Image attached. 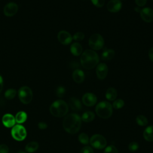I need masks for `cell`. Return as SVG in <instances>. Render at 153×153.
<instances>
[{
  "instance_id": "cell-1",
  "label": "cell",
  "mask_w": 153,
  "mask_h": 153,
  "mask_svg": "<svg viewBox=\"0 0 153 153\" xmlns=\"http://www.w3.org/2000/svg\"><path fill=\"white\" fill-rule=\"evenodd\" d=\"M81 124V117L76 114H70L65 117L63 121V127L68 133L75 134L80 130Z\"/></svg>"
},
{
  "instance_id": "cell-2",
  "label": "cell",
  "mask_w": 153,
  "mask_h": 153,
  "mask_svg": "<svg viewBox=\"0 0 153 153\" xmlns=\"http://www.w3.org/2000/svg\"><path fill=\"white\" fill-rule=\"evenodd\" d=\"M97 54L92 50H85L81 56L80 63L82 66L88 70L94 68L99 63Z\"/></svg>"
},
{
  "instance_id": "cell-3",
  "label": "cell",
  "mask_w": 153,
  "mask_h": 153,
  "mask_svg": "<svg viewBox=\"0 0 153 153\" xmlns=\"http://www.w3.org/2000/svg\"><path fill=\"white\" fill-rule=\"evenodd\" d=\"M68 105L63 100L54 101L50 107V112L52 115L56 117H63L68 112Z\"/></svg>"
},
{
  "instance_id": "cell-4",
  "label": "cell",
  "mask_w": 153,
  "mask_h": 153,
  "mask_svg": "<svg viewBox=\"0 0 153 153\" xmlns=\"http://www.w3.org/2000/svg\"><path fill=\"white\" fill-rule=\"evenodd\" d=\"M95 111L100 118L107 119L112 114V106L108 102L102 101L96 105Z\"/></svg>"
},
{
  "instance_id": "cell-5",
  "label": "cell",
  "mask_w": 153,
  "mask_h": 153,
  "mask_svg": "<svg viewBox=\"0 0 153 153\" xmlns=\"http://www.w3.org/2000/svg\"><path fill=\"white\" fill-rule=\"evenodd\" d=\"M19 98L23 104H29L33 99V93L32 90L27 86L20 87L18 91Z\"/></svg>"
},
{
  "instance_id": "cell-6",
  "label": "cell",
  "mask_w": 153,
  "mask_h": 153,
  "mask_svg": "<svg viewBox=\"0 0 153 153\" xmlns=\"http://www.w3.org/2000/svg\"><path fill=\"white\" fill-rule=\"evenodd\" d=\"M88 45L94 50H100L104 45V39L100 34L94 33L89 38Z\"/></svg>"
},
{
  "instance_id": "cell-7",
  "label": "cell",
  "mask_w": 153,
  "mask_h": 153,
  "mask_svg": "<svg viewBox=\"0 0 153 153\" xmlns=\"http://www.w3.org/2000/svg\"><path fill=\"white\" fill-rule=\"evenodd\" d=\"M89 142L92 147L98 149L105 148L107 144L105 137L99 134H95L93 135L90 139Z\"/></svg>"
},
{
  "instance_id": "cell-8",
  "label": "cell",
  "mask_w": 153,
  "mask_h": 153,
  "mask_svg": "<svg viewBox=\"0 0 153 153\" xmlns=\"http://www.w3.org/2000/svg\"><path fill=\"white\" fill-rule=\"evenodd\" d=\"M11 133L13 139L17 141L23 140L27 135L25 128L20 124H17L13 126L11 129Z\"/></svg>"
},
{
  "instance_id": "cell-9",
  "label": "cell",
  "mask_w": 153,
  "mask_h": 153,
  "mask_svg": "<svg viewBox=\"0 0 153 153\" xmlns=\"http://www.w3.org/2000/svg\"><path fill=\"white\" fill-rule=\"evenodd\" d=\"M18 9L19 7L17 4L10 2L5 5L3 9V13L4 15L7 17H12L17 13Z\"/></svg>"
},
{
  "instance_id": "cell-10",
  "label": "cell",
  "mask_w": 153,
  "mask_h": 153,
  "mask_svg": "<svg viewBox=\"0 0 153 153\" xmlns=\"http://www.w3.org/2000/svg\"><path fill=\"white\" fill-rule=\"evenodd\" d=\"M82 102L87 106H93L97 102V97L92 93H87L82 96Z\"/></svg>"
},
{
  "instance_id": "cell-11",
  "label": "cell",
  "mask_w": 153,
  "mask_h": 153,
  "mask_svg": "<svg viewBox=\"0 0 153 153\" xmlns=\"http://www.w3.org/2000/svg\"><path fill=\"white\" fill-rule=\"evenodd\" d=\"M59 41L63 45H68L72 41V36L66 30H60L57 34Z\"/></svg>"
},
{
  "instance_id": "cell-12",
  "label": "cell",
  "mask_w": 153,
  "mask_h": 153,
  "mask_svg": "<svg viewBox=\"0 0 153 153\" xmlns=\"http://www.w3.org/2000/svg\"><path fill=\"white\" fill-rule=\"evenodd\" d=\"M96 72V75L97 78L100 80H103L108 75V67L104 63H99L97 66Z\"/></svg>"
},
{
  "instance_id": "cell-13",
  "label": "cell",
  "mask_w": 153,
  "mask_h": 153,
  "mask_svg": "<svg viewBox=\"0 0 153 153\" xmlns=\"http://www.w3.org/2000/svg\"><path fill=\"white\" fill-rule=\"evenodd\" d=\"M141 19L146 23H151L153 21V10L146 7L142 9L140 11Z\"/></svg>"
},
{
  "instance_id": "cell-14",
  "label": "cell",
  "mask_w": 153,
  "mask_h": 153,
  "mask_svg": "<svg viewBox=\"0 0 153 153\" xmlns=\"http://www.w3.org/2000/svg\"><path fill=\"white\" fill-rule=\"evenodd\" d=\"M122 7L120 0H111L107 4V9L111 13H117Z\"/></svg>"
},
{
  "instance_id": "cell-15",
  "label": "cell",
  "mask_w": 153,
  "mask_h": 153,
  "mask_svg": "<svg viewBox=\"0 0 153 153\" xmlns=\"http://www.w3.org/2000/svg\"><path fill=\"white\" fill-rule=\"evenodd\" d=\"M2 123L7 128L13 127L16 124L15 117L11 114H4L2 118Z\"/></svg>"
},
{
  "instance_id": "cell-16",
  "label": "cell",
  "mask_w": 153,
  "mask_h": 153,
  "mask_svg": "<svg viewBox=\"0 0 153 153\" xmlns=\"http://www.w3.org/2000/svg\"><path fill=\"white\" fill-rule=\"evenodd\" d=\"M72 78L75 82L81 84L85 79L84 72L81 69H76L72 73Z\"/></svg>"
},
{
  "instance_id": "cell-17",
  "label": "cell",
  "mask_w": 153,
  "mask_h": 153,
  "mask_svg": "<svg viewBox=\"0 0 153 153\" xmlns=\"http://www.w3.org/2000/svg\"><path fill=\"white\" fill-rule=\"evenodd\" d=\"M69 105L72 110L79 111L82 108V104L81 101L76 97H71L69 100Z\"/></svg>"
},
{
  "instance_id": "cell-18",
  "label": "cell",
  "mask_w": 153,
  "mask_h": 153,
  "mask_svg": "<svg viewBox=\"0 0 153 153\" xmlns=\"http://www.w3.org/2000/svg\"><path fill=\"white\" fill-rule=\"evenodd\" d=\"M70 50L74 56H79L82 54V47L78 42H74L71 45Z\"/></svg>"
},
{
  "instance_id": "cell-19",
  "label": "cell",
  "mask_w": 153,
  "mask_h": 153,
  "mask_svg": "<svg viewBox=\"0 0 153 153\" xmlns=\"http://www.w3.org/2000/svg\"><path fill=\"white\" fill-rule=\"evenodd\" d=\"M143 136L146 141H153V126H149L145 129L143 131Z\"/></svg>"
},
{
  "instance_id": "cell-20",
  "label": "cell",
  "mask_w": 153,
  "mask_h": 153,
  "mask_svg": "<svg viewBox=\"0 0 153 153\" xmlns=\"http://www.w3.org/2000/svg\"><path fill=\"white\" fill-rule=\"evenodd\" d=\"M105 97L108 100H115L117 97V91L116 89L114 87L108 88L106 91Z\"/></svg>"
},
{
  "instance_id": "cell-21",
  "label": "cell",
  "mask_w": 153,
  "mask_h": 153,
  "mask_svg": "<svg viewBox=\"0 0 153 153\" xmlns=\"http://www.w3.org/2000/svg\"><path fill=\"white\" fill-rule=\"evenodd\" d=\"M115 55V51L112 49H106L102 53V59L105 61L110 60Z\"/></svg>"
},
{
  "instance_id": "cell-22",
  "label": "cell",
  "mask_w": 153,
  "mask_h": 153,
  "mask_svg": "<svg viewBox=\"0 0 153 153\" xmlns=\"http://www.w3.org/2000/svg\"><path fill=\"white\" fill-rule=\"evenodd\" d=\"M94 117H95L94 114L93 112L88 111L84 112L82 114L81 118L82 121L85 123H89L92 121L94 119Z\"/></svg>"
},
{
  "instance_id": "cell-23",
  "label": "cell",
  "mask_w": 153,
  "mask_h": 153,
  "mask_svg": "<svg viewBox=\"0 0 153 153\" xmlns=\"http://www.w3.org/2000/svg\"><path fill=\"white\" fill-rule=\"evenodd\" d=\"M27 118V116L25 112L19 111L16 114L15 116L16 122L18 124H22L26 121Z\"/></svg>"
},
{
  "instance_id": "cell-24",
  "label": "cell",
  "mask_w": 153,
  "mask_h": 153,
  "mask_svg": "<svg viewBox=\"0 0 153 153\" xmlns=\"http://www.w3.org/2000/svg\"><path fill=\"white\" fill-rule=\"evenodd\" d=\"M39 148V144L37 142L32 141L28 143L25 146V150L27 152L32 153L36 151Z\"/></svg>"
},
{
  "instance_id": "cell-25",
  "label": "cell",
  "mask_w": 153,
  "mask_h": 153,
  "mask_svg": "<svg viewBox=\"0 0 153 153\" xmlns=\"http://www.w3.org/2000/svg\"><path fill=\"white\" fill-rule=\"evenodd\" d=\"M136 121L139 126H145L148 124V120L146 117L143 115H139L136 118Z\"/></svg>"
},
{
  "instance_id": "cell-26",
  "label": "cell",
  "mask_w": 153,
  "mask_h": 153,
  "mask_svg": "<svg viewBox=\"0 0 153 153\" xmlns=\"http://www.w3.org/2000/svg\"><path fill=\"white\" fill-rule=\"evenodd\" d=\"M16 93H17V91L15 89L9 88L5 91L4 96L7 99L11 100L16 96Z\"/></svg>"
},
{
  "instance_id": "cell-27",
  "label": "cell",
  "mask_w": 153,
  "mask_h": 153,
  "mask_svg": "<svg viewBox=\"0 0 153 153\" xmlns=\"http://www.w3.org/2000/svg\"><path fill=\"white\" fill-rule=\"evenodd\" d=\"M78 140L80 143L84 145H87L89 143L90 139L87 134L85 133H82L79 134L78 136Z\"/></svg>"
},
{
  "instance_id": "cell-28",
  "label": "cell",
  "mask_w": 153,
  "mask_h": 153,
  "mask_svg": "<svg viewBox=\"0 0 153 153\" xmlns=\"http://www.w3.org/2000/svg\"><path fill=\"white\" fill-rule=\"evenodd\" d=\"M124 105V102L122 99H117L114 100V102L112 103V106L116 109H120L123 108Z\"/></svg>"
},
{
  "instance_id": "cell-29",
  "label": "cell",
  "mask_w": 153,
  "mask_h": 153,
  "mask_svg": "<svg viewBox=\"0 0 153 153\" xmlns=\"http://www.w3.org/2000/svg\"><path fill=\"white\" fill-rule=\"evenodd\" d=\"M85 37L84 33L82 32H76L72 36V39L76 41H81Z\"/></svg>"
},
{
  "instance_id": "cell-30",
  "label": "cell",
  "mask_w": 153,
  "mask_h": 153,
  "mask_svg": "<svg viewBox=\"0 0 153 153\" xmlns=\"http://www.w3.org/2000/svg\"><path fill=\"white\" fill-rule=\"evenodd\" d=\"M103 153H118V151L114 145H109L105 148Z\"/></svg>"
},
{
  "instance_id": "cell-31",
  "label": "cell",
  "mask_w": 153,
  "mask_h": 153,
  "mask_svg": "<svg viewBox=\"0 0 153 153\" xmlns=\"http://www.w3.org/2000/svg\"><path fill=\"white\" fill-rule=\"evenodd\" d=\"M65 92H66V90L62 86H59L56 90V94L57 96L59 97H62L65 94Z\"/></svg>"
},
{
  "instance_id": "cell-32",
  "label": "cell",
  "mask_w": 153,
  "mask_h": 153,
  "mask_svg": "<svg viewBox=\"0 0 153 153\" xmlns=\"http://www.w3.org/2000/svg\"><path fill=\"white\" fill-rule=\"evenodd\" d=\"M138 148H139V144L136 142H132L130 143L128 145V149L131 152L137 151Z\"/></svg>"
},
{
  "instance_id": "cell-33",
  "label": "cell",
  "mask_w": 153,
  "mask_h": 153,
  "mask_svg": "<svg viewBox=\"0 0 153 153\" xmlns=\"http://www.w3.org/2000/svg\"><path fill=\"white\" fill-rule=\"evenodd\" d=\"M92 4L96 7L101 8L105 4V0H91Z\"/></svg>"
},
{
  "instance_id": "cell-34",
  "label": "cell",
  "mask_w": 153,
  "mask_h": 153,
  "mask_svg": "<svg viewBox=\"0 0 153 153\" xmlns=\"http://www.w3.org/2000/svg\"><path fill=\"white\" fill-rule=\"evenodd\" d=\"M79 153H94V151L91 147L89 146H85L81 149Z\"/></svg>"
},
{
  "instance_id": "cell-35",
  "label": "cell",
  "mask_w": 153,
  "mask_h": 153,
  "mask_svg": "<svg viewBox=\"0 0 153 153\" xmlns=\"http://www.w3.org/2000/svg\"><path fill=\"white\" fill-rule=\"evenodd\" d=\"M9 148L5 144L0 145V153H8Z\"/></svg>"
},
{
  "instance_id": "cell-36",
  "label": "cell",
  "mask_w": 153,
  "mask_h": 153,
  "mask_svg": "<svg viewBox=\"0 0 153 153\" xmlns=\"http://www.w3.org/2000/svg\"><path fill=\"white\" fill-rule=\"evenodd\" d=\"M147 0H135L136 4L139 7H143L146 4Z\"/></svg>"
},
{
  "instance_id": "cell-37",
  "label": "cell",
  "mask_w": 153,
  "mask_h": 153,
  "mask_svg": "<svg viewBox=\"0 0 153 153\" xmlns=\"http://www.w3.org/2000/svg\"><path fill=\"white\" fill-rule=\"evenodd\" d=\"M38 126L39 128L41 130H45L48 127L47 124L45 122H39L38 124Z\"/></svg>"
},
{
  "instance_id": "cell-38",
  "label": "cell",
  "mask_w": 153,
  "mask_h": 153,
  "mask_svg": "<svg viewBox=\"0 0 153 153\" xmlns=\"http://www.w3.org/2000/svg\"><path fill=\"white\" fill-rule=\"evenodd\" d=\"M148 56H149V59H150L152 62H153V47L151 48L150 50H149Z\"/></svg>"
},
{
  "instance_id": "cell-39",
  "label": "cell",
  "mask_w": 153,
  "mask_h": 153,
  "mask_svg": "<svg viewBox=\"0 0 153 153\" xmlns=\"http://www.w3.org/2000/svg\"><path fill=\"white\" fill-rule=\"evenodd\" d=\"M3 88V79L2 76L0 75V93L2 91Z\"/></svg>"
},
{
  "instance_id": "cell-40",
  "label": "cell",
  "mask_w": 153,
  "mask_h": 153,
  "mask_svg": "<svg viewBox=\"0 0 153 153\" xmlns=\"http://www.w3.org/2000/svg\"><path fill=\"white\" fill-rule=\"evenodd\" d=\"M134 10H135V11H136V12H140L141 10L140 9V8H139V7H136V8H134Z\"/></svg>"
},
{
  "instance_id": "cell-41",
  "label": "cell",
  "mask_w": 153,
  "mask_h": 153,
  "mask_svg": "<svg viewBox=\"0 0 153 153\" xmlns=\"http://www.w3.org/2000/svg\"><path fill=\"white\" fill-rule=\"evenodd\" d=\"M17 153H26V152H23V151H19V152H17Z\"/></svg>"
},
{
  "instance_id": "cell-42",
  "label": "cell",
  "mask_w": 153,
  "mask_h": 153,
  "mask_svg": "<svg viewBox=\"0 0 153 153\" xmlns=\"http://www.w3.org/2000/svg\"><path fill=\"white\" fill-rule=\"evenodd\" d=\"M84 1H85V0H84Z\"/></svg>"
},
{
  "instance_id": "cell-43",
  "label": "cell",
  "mask_w": 153,
  "mask_h": 153,
  "mask_svg": "<svg viewBox=\"0 0 153 153\" xmlns=\"http://www.w3.org/2000/svg\"><path fill=\"white\" fill-rule=\"evenodd\" d=\"M152 1H153V0H152Z\"/></svg>"
}]
</instances>
